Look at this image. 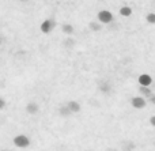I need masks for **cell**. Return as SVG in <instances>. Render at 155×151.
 I'll return each instance as SVG.
<instances>
[{
	"label": "cell",
	"instance_id": "obj_1",
	"mask_svg": "<svg viewBox=\"0 0 155 151\" xmlns=\"http://www.w3.org/2000/svg\"><path fill=\"white\" fill-rule=\"evenodd\" d=\"M98 21L102 25H109L110 22H113V14L107 10H102L98 12Z\"/></svg>",
	"mask_w": 155,
	"mask_h": 151
},
{
	"label": "cell",
	"instance_id": "obj_2",
	"mask_svg": "<svg viewBox=\"0 0 155 151\" xmlns=\"http://www.w3.org/2000/svg\"><path fill=\"white\" fill-rule=\"evenodd\" d=\"M14 144L19 149H26L30 146V139L26 135H18L14 138Z\"/></svg>",
	"mask_w": 155,
	"mask_h": 151
},
{
	"label": "cell",
	"instance_id": "obj_3",
	"mask_svg": "<svg viewBox=\"0 0 155 151\" xmlns=\"http://www.w3.org/2000/svg\"><path fill=\"white\" fill-rule=\"evenodd\" d=\"M54 26H56V22H54L53 19H46V21H44L42 23H41L40 29L44 34H49V33H52V30L54 29Z\"/></svg>",
	"mask_w": 155,
	"mask_h": 151
},
{
	"label": "cell",
	"instance_id": "obj_4",
	"mask_svg": "<svg viewBox=\"0 0 155 151\" xmlns=\"http://www.w3.org/2000/svg\"><path fill=\"white\" fill-rule=\"evenodd\" d=\"M132 106H134L135 109H144L146 105H147V102H146L144 97H134L131 101Z\"/></svg>",
	"mask_w": 155,
	"mask_h": 151
},
{
	"label": "cell",
	"instance_id": "obj_5",
	"mask_svg": "<svg viewBox=\"0 0 155 151\" xmlns=\"http://www.w3.org/2000/svg\"><path fill=\"white\" fill-rule=\"evenodd\" d=\"M151 83H153V78H151L148 74H142V75L139 76V84L140 86L148 87Z\"/></svg>",
	"mask_w": 155,
	"mask_h": 151
},
{
	"label": "cell",
	"instance_id": "obj_6",
	"mask_svg": "<svg viewBox=\"0 0 155 151\" xmlns=\"http://www.w3.org/2000/svg\"><path fill=\"white\" fill-rule=\"evenodd\" d=\"M38 109H40V106H38V103H35V102H29L26 106V112L30 114L38 113Z\"/></svg>",
	"mask_w": 155,
	"mask_h": 151
},
{
	"label": "cell",
	"instance_id": "obj_7",
	"mask_svg": "<svg viewBox=\"0 0 155 151\" xmlns=\"http://www.w3.org/2000/svg\"><path fill=\"white\" fill-rule=\"evenodd\" d=\"M67 106L71 110V113H78V112L80 110V103L78 102V101H70V102L67 103Z\"/></svg>",
	"mask_w": 155,
	"mask_h": 151
},
{
	"label": "cell",
	"instance_id": "obj_8",
	"mask_svg": "<svg viewBox=\"0 0 155 151\" xmlns=\"http://www.w3.org/2000/svg\"><path fill=\"white\" fill-rule=\"evenodd\" d=\"M120 15L123 16H131L132 15V8L128 7V5H123L120 8Z\"/></svg>",
	"mask_w": 155,
	"mask_h": 151
},
{
	"label": "cell",
	"instance_id": "obj_9",
	"mask_svg": "<svg viewBox=\"0 0 155 151\" xmlns=\"http://www.w3.org/2000/svg\"><path fill=\"white\" fill-rule=\"evenodd\" d=\"M61 30H63L64 34H72L74 33V26L72 25H70V23H64L61 26Z\"/></svg>",
	"mask_w": 155,
	"mask_h": 151
},
{
	"label": "cell",
	"instance_id": "obj_10",
	"mask_svg": "<svg viewBox=\"0 0 155 151\" xmlns=\"http://www.w3.org/2000/svg\"><path fill=\"white\" fill-rule=\"evenodd\" d=\"M90 29L93 31H99L102 29V23H95V22H91L90 23Z\"/></svg>",
	"mask_w": 155,
	"mask_h": 151
},
{
	"label": "cell",
	"instance_id": "obj_11",
	"mask_svg": "<svg viewBox=\"0 0 155 151\" xmlns=\"http://www.w3.org/2000/svg\"><path fill=\"white\" fill-rule=\"evenodd\" d=\"M140 93H142L143 95H146V97H151V95H153V93H151V90L148 89V87H144V86H142V87H140Z\"/></svg>",
	"mask_w": 155,
	"mask_h": 151
},
{
	"label": "cell",
	"instance_id": "obj_12",
	"mask_svg": "<svg viewBox=\"0 0 155 151\" xmlns=\"http://www.w3.org/2000/svg\"><path fill=\"white\" fill-rule=\"evenodd\" d=\"M146 21H147L150 25H155V14L154 12L147 14V16H146Z\"/></svg>",
	"mask_w": 155,
	"mask_h": 151
},
{
	"label": "cell",
	"instance_id": "obj_13",
	"mask_svg": "<svg viewBox=\"0 0 155 151\" xmlns=\"http://www.w3.org/2000/svg\"><path fill=\"white\" fill-rule=\"evenodd\" d=\"M60 114H61V116H68V114H71V110L68 109V106H63V108L60 109Z\"/></svg>",
	"mask_w": 155,
	"mask_h": 151
},
{
	"label": "cell",
	"instance_id": "obj_14",
	"mask_svg": "<svg viewBox=\"0 0 155 151\" xmlns=\"http://www.w3.org/2000/svg\"><path fill=\"white\" fill-rule=\"evenodd\" d=\"M4 108H5V101L0 97V110H2V109H4Z\"/></svg>",
	"mask_w": 155,
	"mask_h": 151
},
{
	"label": "cell",
	"instance_id": "obj_15",
	"mask_svg": "<svg viewBox=\"0 0 155 151\" xmlns=\"http://www.w3.org/2000/svg\"><path fill=\"white\" fill-rule=\"evenodd\" d=\"M150 123H151V125H153V127H155V116H153L150 119Z\"/></svg>",
	"mask_w": 155,
	"mask_h": 151
},
{
	"label": "cell",
	"instance_id": "obj_16",
	"mask_svg": "<svg viewBox=\"0 0 155 151\" xmlns=\"http://www.w3.org/2000/svg\"><path fill=\"white\" fill-rule=\"evenodd\" d=\"M150 101H151V102H153L154 105H155V94H153V95L150 97Z\"/></svg>",
	"mask_w": 155,
	"mask_h": 151
},
{
	"label": "cell",
	"instance_id": "obj_17",
	"mask_svg": "<svg viewBox=\"0 0 155 151\" xmlns=\"http://www.w3.org/2000/svg\"><path fill=\"white\" fill-rule=\"evenodd\" d=\"M3 151H8V150H3Z\"/></svg>",
	"mask_w": 155,
	"mask_h": 151
}]
</instances>
